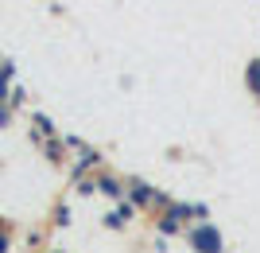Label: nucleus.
I'll return each mask as SVG.
<instances>
[{
	"instance_id": "1",
	"label": "nucleus",
	"mask_w": 260,
	"mask_h": 253,
	"mask_svg": "<svg viewBox=\"0 0 260 253\" xmlns=\"http://www.w3.org/2000/svg\"><path fill=\"white\" fill-rule=\"evenodd\" d=\"M194 242L202 245V253H217V234H214V230H198Z\"/></svg>"
},
{
	"instance_id": "2",
	"label": "nucleus",
	"mask_w": 260,
	"mask_h": 253,
	"mask_svg": "<svg viewBox=\"0 0 260 253\" xmlns=\"http://www.w3.org/2000/svg\"><path fill=\"white\" fill-rule=\"evenodd\" d=\"M249 86L260 94V59H252V66H249Z\"/></svg>"
},
{
	"instance_id": "3",
	"label": "nucleus",
	"mask_w": 260,
	"mask_h": 253,
	"mask_svg": "<svg viewBox=\"0 0 260 253\" xmlns=\"http://www.w3.org/2000/svg\"><path fill=\"white\" fill-rule=\"evenodd\" d=\"M4 74H8V70H4ZM4 74H0V98H4V90H8V82H4Z\"/></svg>"
},
{
	"instance_id": "4",
	"label": "nucleus",
	"mask_w": 260,
	"mask_h": 253,
	"mask_svg": "<svg viewBox=\"0 0 260 253\" xmlns=\"http://www.w3.org/2000/svg\"><path fill=\"white\" fill-rule=\"evenodd\" d=\"M4 121H8V113H4V109H0V125H4Z\"/></svg>"
},
{
	"instance_id": "5",
	"label": "nucleus",
	"mask_w": 260,
	"mask_h": 253,
	"mask_svg": "<svg viewBox=\"0 0 260 253\" xmlns=\"http://www.w3.org/2000/svg\"><path fill=\"white\" fill-rule=\"evenodd\" d=\"M0 253H4V242H0Z\"/></svg>"
}]
</instances>
